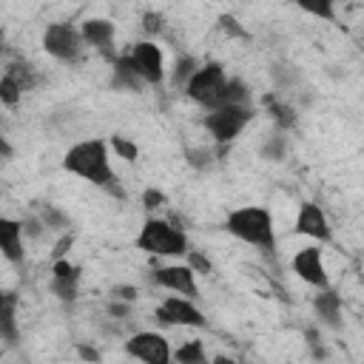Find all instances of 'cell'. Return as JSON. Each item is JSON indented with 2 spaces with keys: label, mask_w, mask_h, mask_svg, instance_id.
Segmentation results:
<instances>
[{
  "label": "cell",
  "mask_w": 364,
  "mask_h": 364,
  "mask_svg": "<svg viewBox=\"0 0 364 364\" xmlns=\"http://www.w3.org/2000/svg\"><path fill=\"white\" fill-rule=\"evenodd\" d=\"M63 168L97 188H108L111 182H117V173L108 162V142L100 136L71 145L63 156Z\"/></svg>",
  "instance_id": "cell-1"
},
{
  "label": "cell",
  "mask_w": 364,
  "mask_h": 364,
  "mask_svg": "<svg viewBox=\"0 0 364 364\" xmlns=\"http://www.w3.org/2000/svg\"><path fill=\"white\" fill-rule=\"evenodd\" d=\"M225 230L247 245L262 247L264 253L276 250V230H273V216L267 208L245 205V208L230 210L225 219Z\"/></svg>",
  "instance_id": "cell-2"
},
{
  "label": "cell",
  "mask_w": 364,
  "mask_h": 364,
  "mask_svg": "<svg viewBox=\"0 0 364 364\" xmlns=\"http://www.w3.org/2000/svg\"><path fill=\"white\" fill-rule=\"evenodd\" d=\"M136 247L145 250L148 256H185L191 250L185 230L159 216L145 219V225L136 236Z\"/></svg>",
  "instance_id": "cell-3"
},
{
  "label": "cell",
  "mask_w": 364,
  "mask_h": 364,
  "mask_svg": "<svg viewBox=\"0 0 364 364\" xmlns=\"http://www.w3.org/2000/svg\"><path fill=\"white\" fill-rule=\"evenodd\" d=\"M250 119H253V105H219L205 114L202 125L208 128V134L213 136V142L219 145V154H222L225 145H230L245 131V125Z\"/></svg>",
  "instance_id": "cell-4"
},
{
  "label": "cell",
  "mask_w": 364,
  "mask_h": 364,
  "mask_svg": "<svg viewBox=\"0 0 364 364\" xmlns=\"http://www.w3.org/2000/svg\"><path fill=\"white\" fill-rule=\"evenodd\" d=\"M225 82H228L225 65L216 63V60H210V63H205V65H199V68L193 71V77H191L188 85H185V94H188V100H193L196 105L213 111V108L219 105V97H222V91H225Z\"/></svg>",
  "instance_id": "cell-5"
},
{
  "label": "cell",
  "mask_w": 364,
  "mask_h": 364,
  "mask_svg": "<svg viewBox=\"0 0 364 364\" xmlns=\"http://www.w3.org/2000/svg\"><path fill=\"white\" fill-rule=\"evenodd\" d=\"M43 48H46V54H51L54 60L74 65V63L82 60L85 43H82V37H80V28H74L71 23H51V26H46V31H43Z\"/></svg>",
  "instance_id": "cell-6"
},
{
  "label": "cell",
  "mask_w": 364,
  "mask_h": 364,
  "mask_svg": "<svg viewBox=\"0 0 364 364\" xmlns=\"http://www.w3.org/2000/svg\"><path fill=\"white\" fill-rule=\"evenodd\" d=\"M125 57L131 60L136 77L145 85H162V80H165V57H162V48L156 43L139 40L125 51Z\"/></svg>",
  "instance_id": "cell-7"
},
{
  "label": "cell",
  "mask_w": 364,
  "mask_h": 364,
  "mask_svg": "<svg viewBox=\"0 0 364 364\" xmlns=\"http://www.w3.org/2000/svg\"><path fill=\"white\" fill-rule=\"evenodd\" d=\"M125 353L142 364H171V344L162 333H151V330H139L134 336H128L125 341Z\"/></svg>",
  "instance_id": "cell-8"
},
{
  "label": "cell",
  "mask_w": 364,
  "mask_h": 364,
  "mask_svg": "<svg viewBox=\"0 0 364 364\" xmlns=\"http://www.w3.org/2000/svg\"><path fill=\"white\" fill-rule=\"evenodd\" d=\"M156 321L165 324V327H205L208 318L205 313L191 301V299H182V296H168L159 307H156Z\"/></svg>",
  "instance_id": "cell-9"
},
{
  "label": "cell",
  "mask_w": 364,
  "mask_h": 364,
  "mask_svg": "<svg viewBox=\"0 0 364 364\" xmlns=\"http://www.w3.org/2000/svg\"><path fill=\"white\" fill-rule=\"evenodd\" d=\"M290 264H293V273H296L301 282L313 284L316 290H327V287H330V276H327L324 256H321V247H318V245H307V247L296 250V256H293Z\"/></svg>",
  "instance_id": "cell-10"
},
{
  "label": "cell",
  "mask_w": 364,
  "mask_h": 364,
  "mask_svg": "<svg viewBox=\"0 0 364 364\" xmlns=\"http://www.w3.org/2000/svg\"><path fill=\"white\" fill-rule=\"evenodd\" d=\"M193 276L196 273L188 264H165V267H156L151 273V282L165 287V290H171V293H176V296H182V299H196L199 290H196V279Z\"/></svg>",
  "instance_id": "cell-11"
},
{
  "label": "cell",
  "mask_w": 364,
  "mask_h": 364,
  "mask_svg": "<svg viewBox=\"0 0 364 364\" xmlns=\"http://www.w3.org/2000/svg\"><path fill=\"white\" fill-rule=\"evenodd\" d=\"M80 276L82 267L68 262V259H57L51 264V279H48V290L60 299V301H74L80 296Z\"/></svg>",
  "instance_id": "cell-12"
},
{
  "label": "cell",
  "mask_w": 364,
  "mask_h": 364,
  "mask_svg": "<svg viewBox=\"0 0 364 364\" xmlns=\"http://www.w3.org/2000/svg\"><path fill=\"white\" fill-rule=\"evenodd\" d=\"M296 233L299 236H310L318 245H324V242L333 239V228L327 222V213L316 202H301L299 216H296Z\"/></svg>",
  "instance_id": "cell-13"
},
{
  "label": "cell",
  "mask_w": 364,
  "mask_h": 364,
  "mask_svg": "<svg viewBox=\"0 0 364 364\" xmlns=\"http://www.w3.org/2000/svg\"><path fill=\"white\" fill-rule=\"evenodd\" d=\"M80 37L85 46L97 48L108 63L117 60V51H114V23L105 20V17H88L80 28Z\"/></svg>",
  "instance_id": "cell-14"
},
{
  "label": "cell",
  "mask_w": 364,
  "mask_h": 364,
  "mask_svg": "<svg viewBox=\"0 0 364 364\" xmlns=\"http://www.w3.org/2000/svg\"><path fill=\"white\" fill-rule=\"evenodd\" d=\"M0 253L11 264H23L26 250H23V225H20V219L0 216Z\"/></svg>",
  "instance_id": "cell-15"
},
{
  "label": "cell",
  "mask_w": 364,
  "mask_h": 364,
  "mask_svg": "<svg viewBox=\"0 0 364 364\" xmlns=\"http://www.w3.org/2000/svg\"><path fill=\"white\" fill-rule=\"evenodd\" d=\"M17 290H0V341L17 344L20 327H17Z\"/></svg>",
  "instance_id": "cell-16"
},
{
  "label": "cell",
  "mask_w": 364,
  "mask_h": 364,
  "mask_svg": "<svg viewBox=\"0 0 364 364\" xmlns=\"http://www.w3.org/2000/svg\"><path fill=\"white\" fill-rule=\"evenodd\" d=\"M142 85L145 82L136 77L131 60L125 54H117V60L111 63V88H117V91H136L139 94Z\"/></svg>",
  "instance_id": "cell-17"
},
{
  "label": "cell",
  "mask_w": 364,
  "mask_h": 364,
  "mask_svg": "<svg viewBox=\"0 0 364 364\" xmlns=\"http://www.w3.org/2000/svg\"><path fill=\"white\" fill-rule=\"evenodd\" d=\"M313 310H316V316L324 321V324H330V327H341V296L336 293V290H318L316 296H313Z\"/></svg>",
  "instance_id": "cell-18"
},
{
  "label": "cell",
  "mask_w": 364,
  "mask_h": 364,
  "mask_svg": "<svg viewBox=\"0 0 364 364\" xmlns=\"http://www.w3.org/2000/svg\"><path fill=\"white\" fill-rule=\"evenodd\" d=\"M262 105L267 108V114H270V119L279 125V131L284 134V131H290V128H296V122H299V117H296V111H293V105H287V102H282L279 100V94H273V91H267L264 97H262Z\"/></svg>",
  "instance_id": "cell-19"
},
{
  "label": "cell",
  "mask_w": 364,
  "mask_h": 364,
  "mask_svg": "<svg viewBox=\"0 0 364 364\" xmlns=\"http://www.w3.org/2000/svg\"><path fill=\"white\" fill-rule=\"evenodd\" d=\"M3 74H9L23 91H31L37 82H40V74H37V68L31 65V63H23V60H11L6 68H3Z\"/></svg>",
  "instance_id": "cell-20"
},
{
  "label": "cell",
  "mask_w": 364,
  "mask_h": 364,
  "mask_svg": "<svg viewBox=\"0 0 364 364\" xmlns=\"http://www.w3.org/2000/svg\"><path fill=\"white\" fill-rule=\"evenodd\" d=\"M171 358H173L176 364H210V361H208V353H205V344H202L199 338H191V341L179 344V347L171 353Z\"/></svg>",
  "instance_id": "cell-21"
},
{
  "label": "cell",
  "mask_w": 364,
  "mask_h": 364,
  "mask_svg": "<svg viewBox=\"0 0 364 364\" xmlns=\"http://www.w3.org/2000/svg\"><path fill=\"white\" fill-rule=\"evenodd\" d=\"M219 105H250V88L245 85V80L239 77H228L225 91L219 97ZM216 105V108H219Z\"/></svg>",
  "instance_id": "cell-22"
},
{
  "label": "cell",
  "mask_w": 364,
  "mask_h": 364,
  "mask_svg": "<svg viewBox=\"0 0 364 364\" xmlns=\"http://www.w3.org/2000/svg\"><path fill=\"white\" fill-rule=\"evenodd\" d=\"M259 156L267 159V162H284V156H287V136H284L282 131L270 134V136L262 142Z\"/></svg>",
  "instance_id": "cell-23"
},
{
  "label": "cell",
  "mask_w": 364,
  "mask_h": 364,
  "mask_svg": "<svg viewBox=\"0 0 364 364\" xmlns=\"http://www.w3.org/2000/svg\"><path fill=\"white\" fill-rule=\"evenodd\" d=\"M40 222H43L46 230H57V233H68V228H71L68 216L60 208H54L51 202H43L40 205Z\"/></svg>",
  "instance_id": "cell-24"
},
{
  "label": "cell",
  "mask_w": 364,
  "mask_h": 364,
  "mask_svg": "<svg viewBox=\"0 0 364 364\" xmlns=\"http://www.w3.org/2000/svg\"><path fill=\"white\" fill-rule=\"evenodd\" d=\"M199 68V63H196V57H191V54H182L176 63H173V74H171V85L173 88H185L188 85V80L193 77V71Z\"/></svg>",
  "instance_id": "cell-25"
},
{
  "label": "cell",
  "mask_w": 364,
  "mask_h": 364,
  "mask_svg": "<svg viewBox=\"0 0 364 364\" xmlns=\"http://www.w3.org/2000/svg\"><path fill=\"white\" fill-rule=\"evenodd\" d=\"M108 148H114V154H117L119 159H125V162H136V156H139L136 142H131V139L122 136V134H114V136L108 139Z\"/></svg>",
  "instance_id": "cell-26"
},
{
  "label": "cell",
  "mask_w": 364,
  "mask_h": 364,
  "mask_svg": "<svg viewBox=\"0 0 364 364\" xmlns=\"http://www.w3.org/2000/svg\"><path fill=\"white\" fill-rule=\"evenodd\" d=\"M20 97H23V88L9 74H0V102L9 105V108H17Z\"/></svg>",
  "instance_id": "cell-27"
},
{
  "label": "cell",
  "mask_w": 364,
  "mask_h": 364,
  "mask_svg": "<svg viewBox=\"0 0 364 364\" xmlns=\"http://www.w3.org/2000/svg\"><path fill=\"white\" fill-rule=\"evenodd\" d=\"M185 159H188V165H193L196 171H205V168L213 165V154H210L208 148H185Z\"/></svg>",
  "instance_id": "cell-28"
},
{
  "label": "cell",
  "mask_w": 364,
  "mask_h": 364,
  "mask_svg": "<svg viewBox=\"0 0 364 364\" xmlns=\"http://www.w3.org/2000/svg\"><path fill=\"white\" fill-rule=\"evenodd\" d=\"M219 28L228 34V37H236V40H247L250 34L245 31V26L233 17V14H219Z\"/></svg>",
  "instance_id": "cell-29"
},
{
  "label": "cell",
  "mask_w": 364,
  "mask_h": 364,
  "mask_svg": "<svg viewBox=\"0 0 364 364\" xmlns=\"http://www.w3.org/2000/svg\"><path fill=\"white\" fill-rule=\"evenodd\" d=\"M168 205V193L159 188H145L142 191V208L145 210H162Z\"/></svg>",
  "instance_id": "cell-30"
},
{
  "label": "cell",
  "mask_w": 364,
  "mask_h": 364,
  "mask_svg": "<svg viewBox=\"0 0 364 364\" xmlns=\"http://www.w3.org/2000/svg\"><path fill=\"white\" fill-rule=\"evenodd\" d=\"M142 31H145V34H162V31H165V14H159V11H145V14H142Z\"/></svg>",
  "instance_id": "cell-31"
},
{
  "label": "cell",
  "mask_w": 364,
  "mask_h": 364,
  "mask_svg": "<svg viewBox=\"0 0 364 364\" xmlns=\"http://www.w3.org/2000/svg\"><path fill=\"white\" fill-rule=\"evenodd\" d=\"M185 256H188V267H191L193 273H205V276H210V273H213L210 259H208V256H202L199 250H188Z\"/></svg>",
  "instance_id": "cell-32"
},
{
  "label": "cell",
  "mask_w": 364,
  "mask_h": 364,
  "mask_svg": "<svg viewBox=\"0 0 364 364\" xmlns=\"http://www.w3.org/2000/svg\"><path fill=\"white\" fill-rule=\"evenodd\" d=\"M304 338H307V347H310V353H313V358H324L327 353H324V344H321V333L316 330V327H307L304 330Z\"/></svg>",
  "instance_id": "cell-33"
},
{
  "label": "cell",
  "mask_w": 364,
  "mask_h": 364,
  "mask_svg": "<svg viewBox=\"0 0 364 364\" xmlns=\"http://www.w3.org/2000/svg\"><path fill=\"white\" fill-rule=\"evenodd\" d=\"M111 299H117V301H136L139 299V290L134 287V284H114L111 287Z\"/></svg>",
  "instance_id": "cell-34"
},
{
  "label": "cell",
  "mask_w": 364,
  "mask_h": 364,
  "mask_svg": "<svg viewBox=\"0 0 364 364\" xmlns=\"http://www.w3.org/2000/svg\"><path fill=\"white\" fill-rule=\"evenodd\" d=\"M74 350H77V355H80L85 364H100V361H102V353H100L97 347H91V344L77 341V344H74Z\"/></svg>",
  "instance_id": "cell-35"
},
{
  "label": "cell",
  "mask_w": 364,
  "mask_h": 364,
  "mask_svg": "<svg viewBox=\"0 0 364 364\" xmlns=\"http://www.w3.org/2000/svg\"><path fill=\"white\" fill-rule=\"evenodd\" d=\"M20 225H23V239H26V236H28V239H37V236L46 230L43 222H40V216H26Z\"/></svg>",
  "instance_id": "cell-36"
},
{
  "label": "cell",
  "mask_w": 364,
  "mask_h": 364,
  "mask_svg": "<svg viewBox=\"0 0 364 364\" xmlns=\"http://www.w3.org/2000/svg\"><path fill=\"white\" fill-rule=\"evenodd\" d=\"M71 245H74V233L68 230V233H63V236L57 239V245H54V250H51L54 262H57V259H65V253L71 250Z\"/></svg>",
  "instance_id": "cell-37"
},
{
  "label": "cell",
  "mask_w": 364,
  "mask_h": 364,
  "mask_svg": "<svg viewBox=\"0 0 364 364\" xmlns=\"http://www.w3.org/2000/svg\"><path fill=\"white\" fill-rule=\"evenodd\" d=\"M128 316H131V304L128 301H117V299L108 301V318H128Z\"/></svg>",
  "instance_id": "cell-38"
},
{
  "label": "cell",
  "mask_w": 364,
  "mask_h": 364,
  "mask_svg": "<svg viewBox=\"0 0 364 364\" xmlns=\"http://www.w3.org/2000/svg\"><path fill=\"white\" fill-rule=\"evenodd\" d=\"M304 11L316 14V17H324V20H336V6L333 3H318V6H304Z\"/></svg>",
  "instance_id": "cell-39"
},
{
  "label": "cell",
  "mask_w": 364,
  "mask_h": 364,
  "mask_svg": "<svg viewBox=\"0 0 364 364\" xmlns=\"http://www.w3.org/2000/svg\"><path fill=\"white\" fill-rule=\"evenodd\" d=\"M14 156V148L9 145V139L3 136V131H0V159H11Z\"/></svg>",
  "instance_id": "cell-40"
},
{
  "label": "cell",
  "mask_w": 364,
  "mask_h": 364,
  "mask_svg": "<svg viewBox=\"0 0 364 364\" xmlns=\"http://www.w3.org/2000/svg\"><path fill=\"white\" fill-rule=\"evenodd\" d=\"M210 364H239V361H236V358H230V355H216Z\"/></svg>",
  "instance_id": "cell-41"
},
{
  "label": "cell",
  "mask_w": 364,
  "mask_h": 364,
  "mask_svg": "<svg viewBox=\"0 0 364 364\" xmlns=\"http://www.w3.org/2000/svg\"><path fill=\"white\" fill-rule=\"evenodd\" d=\"M3 51H6V31L0 28V54H3Z\"/></svg>",
  "instance_id": "cell-42"
},
{
  "label": "cell",
  "mask_w": 364,
  "mask_h": 364,
  "mask_svg": "<svg viewBox=\"0 0 364 364\" xmlns=\"http://www.w3.org/2000/svg\"><path fill=\"white\" fill-rule=\"evenodd\" d=\"M0 358H3V350H0Z\"/></svg>",
  "instance_id": "cell-43"
}]
</instances>
